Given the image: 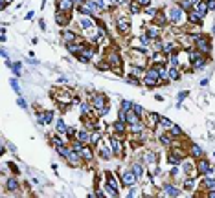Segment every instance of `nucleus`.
Returning <instances> with one entry per match:
<instances>
[{
  "label": "nucleus",
  "instance_id": "nucleus-1",
  "mask_svg": "<svg viewBox=\"0 0 215 198\" xmlns=\"http://www.w3.org/2000/svg\"><path fill=\"white\" fill-rule=\"evenodd\" d=\"M105 61L109 62L110 70H112L114 74L122 75V57H119V53H118L116 50H110V52L107 53V59H105Z\"/></svg>",
  "mask_w": 215,
  "mask_h": 198
},
{
  "label": "nucleus",
  "instance_id": "nucleus-2",
  "mask_svg": "<svg viewBox=\"0 0 215 198\" xmlns=\"http://www.w3.org/2000/svg\"><path fill=\"white\" fill-rule=\"evenodd\" d=\"M109 141H110V149H112V152L116 154V156H123V145H122V138H114V136H110L109 138Z\"/></svg>",
  "mask_w": 215,
  "mask_h": 198
},
{
  "label": "nucleus",
  "instance_id": "nucleus-3",
  "mask_svg": "<svg viewBox=\"0 0 215 198\" xmlns=\"http://www.w3.org/2000/svg\"><path fill=\"white\" fill-rule=\"evenodd\" d=\"M105 106H107V97L103 94H96L92 97V108L94 110H98V112H99V110H103Z\"/></svg>",
  "mask_w": 215,
  "mask_h": 198
},
{
  "label": "nucleus",
  "instance_id": "nucleus-4",
  "mask_svg": "<svg viewBox=\"0 0 215 198\" xmlns=\"http://www.w3.org/2000/svg\"><path fill=\"white\" fill-rule=\"evenodd\" d=\"M136 182H138V176L132 172V169L127 171V172H123V176H122V184H123L125 187H132V185H136Z\"/></svg>",
  "mask_w": 215,
  "mask_h": 198
},
{
  "label": "nucleus",
  "instance_id": "nucleus-5",
  "mask_svg": "<svg viewBox=\"0 0 215 198\" xmlns=\"http://www.w3.org/2000/svg\"><path fill=\"white\" fill-rule=\"evenodd\" d=\"M116 30H118L119 33H127V31L131 30V20L125 18V17H118V18H116Z\"/></svg>",
  "mask_w": 215,
  "mask_h": 198
},
{
  "label": "nucleus",
  "instance_id": "nucleus-6",
  "mask_svg": "<svg viewBox=\"0 0 215 198\" xmlns=\"http://www.w3.org/2000/svg\"><path fill=\"white\" fill-rule=\"evenodd\" d=\"M182 15H184V9H182L180 6H173V8L169 9V20L175 22V24H178V22L182 20Z\"/></svg>",
  "mask_w": 215,
  "mask_h": 198
},
{
  "label": "nucleus",
  "instance_id": "nucleus-7",
  "mask_svg": "<svg viewBox=\"0 0 215 198\" xmlns=\"http://www.w3.org/2000/svg\"><path fill=\"white\" fill-rule=\"evenodd\" d=\"M195 46H197V50H199L200 53H210V50H211L210 40H208V39H204V37H200V39H197V40H195Z\"/></svg>",
  "mask_w": 215,
  "mask_h": 198
},
{
  "label": "nucleus",
  "instance_id": "nucleus-8",
  "mask_svg": "<svg viewBox=\"0 0 215 198\" xmlns=\"http://www.w3.org/2000/svg\"><path fill=\"white\" fill-rule=\"evenodd\" d=\"M210 171H211V163H210L208 160L200 158V160L197 162V172H199L200 176H206V174H208Z\"/></svg>",
  "mask_w": 215,
  "mask_h": 198
},
{
  "label": "nucleus",
  "instance_id": "nucleus-9",
  "mask_svg": "<svg viewBox=\"0 0 215 198\" xmlns=\"http://www.w3.org/2000/svg\"><path fill=\"white\" fill-rule=\"evenodd\" d=\"M112 128H114V132L118 134V138H123L125 136V132H127V127H125V121H114L112 123Z\"/></svg>",
  "mask_w": 215,
  "mask_h": 198
},
{
  "label": "nucleus",
  "instance_id": "nucleus-10",
  "mask_svg": "<svg viewBox=\"0 0 215 198\" xmlns=\"http://www.w3.org/2000/svg\"><path fill=\"white\" fill-rule=\"evenodd\" d=\"M37 121H39L41 125H48V123H52V121H54V112H52V110H46V112L39 114V116H37Z\"/></svg>",
  "mask_w": 215,
  "mask_h": 198
},
{
  "label": "nucleus",
  "instance_id": "nucleus-11",
  "mask_svg": "<svg viewBox=\"0 0 215 198\" xmlns=\"http://www.w3.org/2000/svg\"><path fill=\"white\" fill-rule=\"evenodd\" d=\"M187 22H189V24H200V22H202V15L197 9H191V11H187Z\"/></svg>",
  "mask_w": 215,
  "mask_h": 198
},
{
  "label": "nucleus",
  "instance_id": "nucleus-12",
  "mask_svg": "<svg viewBox=\"0 0 215 198\" xmlns=\"http://www.w3.org/2000/svg\"><path fill=\"white\" fill-rule=\"evenodd\" d=\"M138 121H142V118L134 112V110L131 108V110H127V116H125V123L127 125H134V123H138Z\"/></svg>",
  "mask_w": 215,
  "mask_h": 198
},
{
  "label": "nucleus",
  "instance_id": "nucleus-13",
  "mask_svg": "<svg viewBox=\"0 0 215 198\" xmlns=\"http://www.w3.org/2000/svg\"><path fill=\"white\" fill-rule=\"evenodd\" d=\"M167 20H169V17H165L162 11H156V15H155V18H153V22H155V26H165L167 24Z\"/></svg>",
  "mask_w": 215,
  "mask_h": 198
},
{
  "label": "nucleus",
  "instance_id": "nucleus-14",
  "mask_svg": "<svg viewBox=\"0 0 215 198\" xmlns=\"http://www.w3.org/2000/svg\"><path fill=\"white\" fill-rule=\"evenodd\" d=\"M189 149H191L189 152H191V156H193V158H197V160L204 158V150H202L197 143H191V147H189Z\"/></svg>",
  "mask_w": 215,
  "mask_h": 198
},
{
  "label": "nucleus",
  "instance_id": "nucleus-15",
  "mask_svg": "<svg viewBox=\"0 0 215 198\" xmlns=\"http://www.w3.org/2000/svg\"><path fill=\"white\" fill-rule=\"evenodd\" d=\"M178 193H180V189L175 187V185H171V184H165L164 185V194L165 196H178Z\"/></svg>",
  "mask_w": 215,
  "mask_h": 198
},
{
  "label": "nucleus",
  "instance_id": "nucleus-16",
  "mask_svg": "<svg viewBox=\"0 0 215 198\" xmlns=\"http://www.w3.org/2000/svg\"><path fill=\"white\" fill-rule=\"evenodd\" d=\"M77 140L83 141V143H86V145H90L92 132H88V130H79V132H77Z\"/></svg>",
  "mask_w": 215,
  "mask_h": 198
},
{
  "label": "nucleus",
  "instance_id": "nucleus-17",
  "mask_svg": "<svg viewBox=\"0 0 215 198\" xmlns=\"http://www.w3.org/2000/svg\"><path fill=\"white\" fill-rule=\"evenodd\" d=\"M79 156L83 158V160H86V162H92V158H94V154H92V149L88 147V145H85L81 150H79Z\"/></svg>",
  "mask_w": 215,
  "mask_h": 198
},
{
  "label": "nucleus",
  "instance_id": "nucleus-18",
  "mask_svg": "<svg viewBox=\"0 0 215 198\" xmlns=\"http://www.w3.org/2000/svg\"><path fill=\"white\" fill-rule=\"evenodd\" d=\"M72 8H74V2H72V0H59L57 2V9L59 11H70Z\"/></svg>",
  "mask_w": 215,
  "mask_h": 198
},
{
  "label": "nucleus",
  "instance_id": "nucleus-19",
  "mask_svg": "<svg viewBox=\"0 0 215 198\" xmlns=\"http://www.w3.org/2000/svg\"><path fill=\"white\" fill-rule=\"evenodd\" d=\"M158 140H160V143L164 145V147H169V145H173V136L171 134H164V132H160V136H158Z\"/></svg>",
  "mask_w": 215,
  "mask_h": 198
},
{
  "label": "nucleus",
  "instance_id": "nucleus-20",
  "mask_svg": "<svg viewBox=\"0 0 215 198\" xmlns=\"http://www.w3.org/2000/svg\"><path fill=\"white\" fill-rule=\"evenodd\" d=\"M55 20H57V24H61V26H66L68 24V11H57V17H55Z\"/></svg>",
  "mask_w": 215,
  "mask_h": 198
},
{
  "label": "nucleus",
  "instance_id": "nucleus-21",
  "mask_svg": "<svg viewBox=\"0 0 215 198\" xmlns=\"http://www.w3.org/2000/svg\"><path fill=\"white\" fill-rule=\"evenodd\" d=\"M98 150H99V156H101L103 160H110V158L114 156V152H110V149H107L105 145H99Z\"/></svg>",
  "mask_w": 215,
  "mask_h": 198
},
{
  "label": "nucleus",
  "instance_id": "nucleus-22",
  "mask_svg": "<svg viewBox=\"0 0 215 198\" xmlns=\"http://www.w3.org/2000/svg\"><path fill=\"white\" fill-rule=\"evenodd\" d=\"M177 52H178V46L173 44V42L164 44V48H162V53H165V55H171V53H177Z\"/></svg>",
  "mask_w": 215,
  "mask_h": 198
},
{
  "label": "nucleus",
  "instance_id": "nucleus-23",
  "mask_svg": "<svg viewBox=\"0 0 215 198\" xmlns=\"http://www.w3.org/2000/svg\"><path fill=\"white\" fill-rule=\"evenodd\" d=\"M63 40H64V44L76 42V40H77V35H76L74 31H63Z\"/></svg>",
  "mask_w": 215,
  "mask_h": 198
},
{
  "label": "nucleus",
  "instance_id": "nucleus-24",
  "mask_svg": "<svg viewBox=\"0 0 215 198\" xmlns=\"http://www.w3.org/2000/svg\"><path fill=\"white\" fill-rule=\"evenodd\" d=\"M6 189H8V191H17V189H18V180L13 178V176H11V178H8V182H6Z\"/></svg>",
  "mask_w": 215,
  "mask_h": 198
},
{
  "label": "nucleus",
  "instance_id": "nucleus-25",
  "mask_svg": "<svg viewBox=\"0 0 215 198\" xmlns=\"http://www.w3.org/2000/svg\"><path fill=\"white\" fill-rule=\"evenodd\" d=\"M131 169H132V172L138 176V180H140V178H142V174H143V165H142L140 162H136V163L131 165Z\"/></svg>",
  "mask_w": 215,
  "mask_h": 198
},
{
  "label": "nucleus",
  "instance_id": "nucleus-26",
  "mask_svg": "<svg viewBox=\"0 0 215 198\" xmlns=\"http://www.w3.org/2000/svg\"><path fill=\"white\" fill-rule=\"evenodd\" d=\"M204 187H208V189H215V178H211V171L206 174V178H204Z\"/></svg>",
  "mask_w": 215,
  "mask_h": 198
},
{
  "label": "nucleus",
  "instance_id": "nucleus-27",
  "mask_svg": "<svg viewBox=\"0 0 215 198\" xmlns=\"http://www.w3.org/2000/svg\"><path fill=\"white\" fill-rule=\"evenodd\" d=\"M143 130H145V125H143L142 121H138V123L131 125V132H134V134H142Z\"/></svg>",
  "mask_w": 215,
  "mask_h": 198
},
{
  "label": "nucleus",
  "instance_id": "nucleus-28",
  "mask_svg": "<svg viewBox=\"0 0 215 198\" xmlns=\"http://www.w3.org/2000/svg\"><path fill=\"white\" fill-rule=\"evenodd\" d=\"M193 8H195V9H197V11H199L202 17L208 13V2H206V0H204V2H199V4H195Z\"/></svg>",
  "mask_w": 215,
  "mask_h": 198
},
{
  "label": "nucleus",
  "instance_id": "nucleus-29",
  "mask_svg": "<svg viewBox=\"0 0 215 198\" xmlns=\"http://www.w3.org/2000/svg\"><path fill=\"white\" fill-rule=\"evenodd\" d=\"M180 8L184 9V11H191V9H193V6H195V2H193V0H180Z\"/></svg>",
  "mask_w": 215,
  "mask_h": 198
},
{
  "label": "nucleus",
  "instance_id": "nucleus-30",
  "mask_svg": "<svg viewBox=\"0 0 215 198\" xmlns=\"http://www.w3.org/2000/svg\"><path fill=\"white\" fill-rule=\"evenodd\" d=\"M66 125H64V121L63 119H57L55 121V132H59V134H66Z\"/></svg>",
  "mask_w": 215,
  "mask_h": 198
},
{
  "label": "nucleus",
  "instance_id": "nucleus-31",
  "mask_svg": "<svg viewBox=\"0 0 215 198\" xmlns=\"http://www.w3.org/2000/svg\"><path fill=\"white\" fill-rule=\"evenodd\" d=\"M107 184H109L110 187H114V189H116V191L119 193V187H118V182L114 180V174H112V172H107Z\"/></svg>",
  "mask_w": 215,
  "mask_h": 198
},
{
  "label": "nucleus",
  "instance_id": "nucleus-32",
  "mask_svg": "<svg viewBox=\"0 0 215 198\" xmlns=\"http://www.w3.org/2000/svg\"><path fill=\"white\" fill-rule=\"evenodd\" d=\"M169 132H171V136H173V138H182V136H184L182 128H180V127H177V125H173V127L169 128Z\"/></svg>",
  "mask_w": 215,
  "mask_h": 198
},
{
  "label": "nucleus",
  "instance_id": "nucleus-33",
  "mask_svg": "<svg viewBox=\"0 0 215 198\" xmlns=\"http://www.w3.org/2000/svg\"><path fill=\"white\" fill-rule=\"evenodd\" d=\"M204 66H206V61H204V57H200V59H197V61L193 62V66H191V68H193V70H202Z\"/></svg>",
  "mask_w": 215,
  "mask_h": 198
},
{
  "label": "nucleus",
  "instance_id": "nucleus-34",
  "mask_svg": "<svg viewBox=\"0 0 215 198\" xmlns=\"http://www.w3.org/2000/svg\"><path fill=\"white\" fill-rule=\"evenodd\" d=\"M79 22H81V28H83V30H92V26H94V24H92V20L86 18V17H83Z\"/></svg>",
  "mask_w": 215,
  "mask_h": 198
},
{
  "label": "nucleus",
  "instance_id": "nucleus-35",
  "mask_svg": "<svg viewBox=\"0 0 215 198\" xmlns=\"http://www.w3.org/2000/svg\"><path fill=\"white\" fill-rule=\"evenodd\" d=\"M147 35H149L153 40H156V39L160 37V30H158V26H156V28H149V30H147Z\"/></svg>",
  "mask_w": 215,
  "mask_h": 198
},
{
  "label": "nucleus",
  "instance_id": "nucleus-36",
  "mask_svg": "<svg viewBox=\"0 0 215 198\" xmlns=\"http://www.w3.org/2000/svg\"><path fill=\"white\" fill-rule=\"evenodd\" d=\"M169 79H171V81H178V79H180V72H178L177 66L169 70Z\"/></svg>",
  "mask_w": 215,
  "mask_h": 198
},
{
  "label": "nucleus",
  "instance_id": "nucleus-37",
  "mask_svg": "<svg viewBox=\"0 0 215 198\" xmlns=\"http://www.w3.org/2000/svg\"><path fill=\"white\" fill-rule=\"evenodd\" d=\"M158 125H162L164 128H171V127H173L171 119H169V118H164V116H160V123H158Z\"/></svg>",
  "mask_w": 215,
  "mask_h": 198
},
{
  "label": "nucleus",
  "instance_id": "nucleus-38",
  "mask_svg": "<svg viewBox=\"0 0 215 198\" xmlns=\"http://www.w3.org/2000/svg\"><path fill=\"white\" fill-rule=\"evenodd\" d=\"M142 83H143V84H145V86H149V88H155V86L158 84V81H153V79H149V77H145V75H143V77H142Z\"/></svg>",
  "mask_w": 215,
  "mask_h": 198
},
{
  "label": "nucleus",
  "instance_id": "nucleus-39",
  "mask_svg": "<svg viewBox=\"0 0 215 198\" xmlns=\"http://www.w3.org/2000/svg\"><path fill=\"white\" fill-rule=\"evenodd\" d=\"M193 163H191V162H182V171L186 172V174H191V171H193Z\"/></svg>",
  "mask_w": 215,
  "mask_h": 198
},
{
  "label": "nucleus",
  "instance_id": "nucleus-40",
  "mask_svg": "<svg viewBox=\"0 0 215 198\" xmlns=\"http://www.w3.org/2000/svg\"><path fill=\"white\" fill-rule=\"evenodd\" d=\"M79 106H81V114H86V116L90 114V110H92V103H81Z\"/></svg>",
  "mask_w": 215,
  "mask_h": 198
},
{
  "label": "nucleus",
  "instance_id": "nucleus-41",
  "mask_svg": "<svg viewBox=\"0 0 215 198\" xmlns=\"http://www.w3.org/2000/svg\"><path fill=\"white\" fill-rule=\"evenodd\" d=\"M156 123H160V116L158 114H149V127H155Z\"/></svg>",
  "mask_w": 215,
  "mask_h": 198
},
{
  "label": "nucleus",
  "instance_id": "nucleus-42",
  "mask_svg": "<svg viewBox=\"0 0 215 198\" xmlns=\"http://www.w3.org/2000/svg\"><path fill=\"white\" fill-rule=\"evenodd\" d=\"M151 40H153V39H151V37L147 35V31H145V33H142V35H140V42L143 44V46H147V44H149Z\"/></svg>",
  "mask_w": 215,
  "mask_h": 198
},
{
  "label": "nucleus",
  "instance_id": "nucleus-43",
  "mask_svg": "<svg viewBox=\"0 0 215 198\" xmlns=\"http://www.w3.org/2000/svg\"><path fill=\"white\" fill-rule=\"evenodd\" d=\"M193 185H195V180L193 178H191V176H187V178H186V182H184V189H193Z\"/></svg>",
  "mask_w": 215,
  "mask_h": 198
},
{
  "label": "nucleus",
  "instance_id": "nucleus-44",
  "mask_svg": "<svg viewBox=\"0 0 215 198\" xmlns=\"http://www.w3.org/2000/svg\"><path fill=\"white\" fill-rule=\"evenodd\" d=\"M129 9H131V13H132V15L140 13V6H138V2H129Z\"/></svg>",
  "mask_w": 215,
  "mask_h": 198
},
{
  "label": "nucleus",
  "instance_id": "nucleus-45",
  "mask_svg": "<svg viewBox=\"0 0 215 198\" xmlns=\"http://www.w3.org/2000/svg\"><path fill=\"white\" fill-rule=\"evenodd\" d=\"M99 138H101V134H99V132H92L90 145H98V143H99Z\"/></svg>",
  "mask_w": 215,
  "mask_h": 198
},
{
  "label": "nucleus",
  "instance_id": "nucleus-46",
  "mask_svg": "<svg viewBox=\"0 0 215 198\" xmlns=\"http://www.w3.org/2000/svg\"><path fill=\"white\" fill-rule=\"evenodd\" d=\"M11 86H13V90H15V94H18V96L22 94V92H20V86H18V83H17V79H11Z\"/></svg>",
  "mask_w": 215,
  "mask_h": 198
},
{
  "label": "nucleus",
  "instance_id": "nucleus-47",
  "mask_svg": "<svg viewBox=\"0 0 215 198\" xmlns=\"http://www.w3.org/2000/svg\"><path fill=\"white\" fill-rule=\"evenodd\" d=\"M132 105H134V103H131V101H127V99H123V101H122V108H123V110H131V108H132Z\"/></svg>",
  "mask_w": 215,
  "mask_h": 198
},
{
  "label": "nucleus",
  "instance_id": "nucleus-48",
  "mask_svg": "<svg viewBox=\"0 0 215 198\" xmlns=\"http://www.w3.org/2000/svg\"><path fill=\"white\" fill-rule=\"evenodd\" d=\"M162 48H164V42L156 39V40H155V48H153V50H155V52H162Z\"/></svg>",
  "mask_w": 215,
  "mask_h": 198
},
{
  "label": "nucleus",
  "instance_id": "nucleus-49",
  "mask_svg": "<svg viewBox=\"0 0 215 198\" xmlns=\"http://www.w3.org/2000/svg\"><path fill=\"white\" fill-rule=\"evenodd\" d=\"M11 68H13L15 75L18 77V75H20V62H13V64H11Z\"/></svg>",
  "mask_w": 215,
  "mask_h": 198
},
{
  "label": "nucleus",
  "instance_id": "nucleus-50",
  "mask_svg": "<svg viewBox=\"0 0 215 198\" xmlns=\"http://www.w3.org/2000/svg\"><path fill=\"white\" fill-rule=\"evenodd\" d=\"M132 110H134V112H136V114H138V116H140V118H142V116H143V108H142V106H140V105H132Z\"/></svg>",
  "mask_w": 215,
  "mask_h": 198
},
{
  "label": "nucleus",
  "instance_id": "nucleus-51",
  "mask_svg": "<svg viewBox=\"0 0 215 198\" xmlns=\"http://www.w3.org/2000/svg\"><path fill=\"white\" fill-rule=\"evenodd\" d=\"M127 83H129V84H134V86H138L142 81H138V79H134V77H129V79H127Z\"/></svg>",
  "mask_w": 215,
  "mask_h": 198
},
{
  "label": "nucleus",
  "instance_id": "nucleus-52",
  "mask_svg": "<svg viewBox=\"0 0 215 198\" xmlns=\"http://www.w3.org/2000/svg\"><path fill=\"white\" fill-rule=\"evenodd\" d=\"M138 4H140L142 8H149V4H151V0H138Z\"/></svg>",
  "mask_w": 215,
  "mask_h": 198
},
{
  "label": "nucleus",
  "instance_id": "nucleus-53",
  "mask_svg": "<svg viewBox=\"0 0 215 198\" xmlns=\"http://www.w3.org/2000/svg\"><path fill=\"white\" fill-rule=\"evenodd\" d=\"M18 106H20V108H26V106H28V105H26V101H24L22 97H18Z\"/></svg>",
  "mask_w": 215,
  "mask_h": 198
},
{
  "label": "nucleus",
  "instance_id": "nucleus-54",
  "mask_svg": "<svg viewBox=\"0 0 215 198\" xmlns=\"http://www.w3.org/2000/svg\"><path fill=\"white\" fill-rule=\"evenodd\" d=\"M208 9H215V0H208Z\"/></svg>",
  "mask_w": 215,
  "mask_h": 198
},
{
  "label": "nucleus",
  "instance_id": "nucleus-55",
  "mask_svg": "<svg viewBox=\"0 0 215 198\" xmlns=\"http://www.w3.org/2000/svg\"><path fill=\"white\" fill-rule=\"evenodd\" d=\"M208 198H215V189H210L208 191Z\"/></svg>",
  "mask_w": 215,
  "mask_h": 198
},
{
  "label": "nucleus",
  "instance_id": "nucleus-56",
  "mask_svg": "<svg viewBox=\"0 0 215 198\" xmlns=\"http://www.w3.org/2000/svg\"><path fill=\"white\" fill-rule=\"evenodd\" d=\"M72 2H74V4H79V6H83V4L86 2V0H72Z\"/></svg>",
  "mask_w": 215,
  "mask_h": 198
},
{
  "label": "nucleus",
  "instance_id": "nucleus-57",
  "mask_svg": "<svg viewBox=\"0 0 215 198\" xmlns=\"http://www.w3.org/2000/svg\"><path fill=\"white\" fill-rule=\"evenodd\" d=\"M186 96H187V92H180V94H178V99H180V101H182V99H184V97H186Z\"/></svg>",
  "mask_w": 215,
  "mask_h": 198
},
{
  "label": "nucleus",
  "instance_id": "nucleus-58",
  "mask_svg": "<svg viewBox=\"0 0 215 198\" xmlns=\"http://www.w3.org/2000/svg\"><path fill=\"white\" fill-rule=\"evenodd\" d=\"M213 33H215V26H213Z\"/></svg>",
  "mask_w": 215,
  "mask_h": 198
},
{
  "label": "nucleus",
  "instance_id": "nucleus-59",
  "mask_svg": "<svg viewBox=\"0 0 215 198\" xmlns=\"http://www.w3.org/2000/svg\"><path fill=\"white\" fill-rule=\"evenodd\" d=\"M193 2H197V0H193Z\"/></svg>",
  "mask_w": 215,
  "mask_h": 198
}]
</instances>
